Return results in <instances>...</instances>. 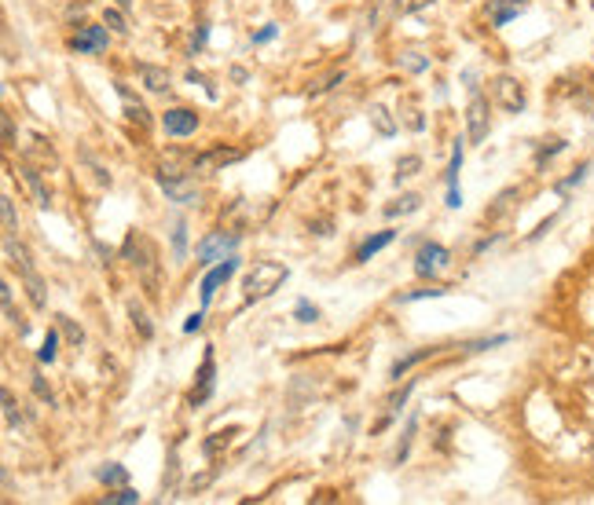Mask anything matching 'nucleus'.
Masks as SVG:
<instances>
[{
    "label": "nucleus",
    "mask_w": 594,
    "mask_h": 505,
    "mask_svg": "<svg viewBox=\"0 0 594 505\" xmlns=\"http://www.w3.org/2000/svg\"><path fill=\"white\" fill-rule=\"evenodd\" d=\"M411 388H415V378H411V381H407L404 388H400V396H393V399H389V410H393V414H400V407H404V403H407V396H411Z\"/></svg>",
    "instance_id": "obj_40"
},
{
    "label": "nucleus",
    "mask_w": 594,
    "mask_h": 505,
    "mask_svg": "<svg viewBox=\"0 0 594 505\" xmlns=\"http://www.w3.org/2000/svg\"><path fill=\"white\" fill-rule=\"evenodd\" d=\"M158 187H162V194L169 202H176V205H198V187H195V179H191L187 172H173V168H162L158 172Z\"/></svg>",
    "instance_id": "obj_4"
},
{
    "label": "nucleus",
    "mask_w": 594,
    "mask_h": 505,
    "mask_svg": "<svg viewBox=\"0 0 594 505\" xmlns=\"http://www.w3.org/2000/svg\"><path fill=\"white\" fill-rule=\"evenodd\" d=\"M162 125H165V136L184 139V136H191V132L198 128V114H195V110H187V107H173V110H165Z\"/></svg>",
    "instance_id": "obj_14"
},
{
    "label": "nucleus",
    "mask_w": 594,
    "mask_h": 505,
    "mask_svg": "<svg viewBox=\"0 0 594 505\" xmlns=\"http://www.w3.org/2000/svg\"><path fill=\"white\" fill-rule=\"evenodd\" d=\"M393 238H396V231H378V235H371V238H367V242L356 249V264H367L371 256H374V253H382V249H385V245H389Z\"/></svg>",
    "instance_id": "obj_18"
},
{
    "label": "nucleus",
    "mask_w": 594,
    "mask_h": 505,
    "mask_svg": "<svg viewBox=\"0 0 594 505\" xmlns=\"http://www.w3.org/2000/svg\"><path fill=\"white\" fill-rule=\"evenodd\" d=\"M4 421H8V429H19L22 425V414L15 410V399H11L8 388H4Z\"/></svg>",
    "instance_id": "obj_36"
},
{
    "label": "nucleus",
    "mask_w": 594,
    "mask_h": 505,
    "mask_svg": "<svg viewBox=\"0 0 594 505\" xmlns=\"http://www.w3.org/2000/svg\"><path fill=\"white\" fill-rule=\"evenodd\" d=\"M448 290H441V286H430V290H415V293H404L400 296V304H411V301H422V296H444Z\"/></svg>",
    "instance_id": "obj_38"
},
{
    "label": "nucleus",
    "mask_w": 594,
    "mask_h": 505,
    "mask_svg": "<svg viewBox=\"0 0 594 505\" xmlns=\"http://www.w3.org/2000/svg\"><path fill=\"white\" fill-rule=\"evenodd\" d=\"M561 150H565V139H554L550 147H543V150L536 154V165H547V161L554 158V154H561Z\"/></svg>",
    "instance_id": "obj_39"
},
{
    "label": "nucleus",
    "mask_w": 594,
    "mask_h": 505,
    "mask_svg": "<svg viewBox=\"0 0 594 505\" xmlns=\"http://www.w3.org/2000/svg\"><path fill=\"white\" fill-rule=\"evenodd\" d=\"M418 168H422V158H415V154L400 158V165H396V184H400V179H407V176H415Z\"/></svg>",
    "instance_id": "obj_33"
},
{
    "label": "nucleus",
    "mask_w": 594,
    "mask_h": 505,
    "mask_svg": "<svg viewBox=\"0 0 594 505\" xmlns=\"http://www.w3.org/2000/svg\"><path fill=\"white\" fill-rule=\"evenodd\" d=\"M492 99H495V107L507 110V114H521L528 107L525 85L518 81V77H510V73H502V77L492 81Z\"/></svg>",
    "instance_id": "obj_7"
},
{
    "label": "nucleus",
    "mask_w": 594,
    "mask_h": 505,
    "mask_svg": "<svg viewBox=\"0 0 594 505\" xmlns=\"http://www.w3.org/2000/svg\"><path fill=\"white\" fill-rule=\"evenodd\" d=\"M433 352H441V348H418V352H411V355H404V359H396V362H393V370H389V378H393V381H400L411 366H415V362L430 359Z\"/></svg>",
    "instance_id": "obj_20"
},
{
    "label": "nucleus",
    "mask_w": 594,
    "mask_h": 505,
    "mask_svg": "<svg viewBox=\"0 0 594 505\" xmlns=\"http://www.w3.org/2000/svg\"><path fill=\"white\" fill-rule=\"evenodd\" d=\"M4 256L19 267V275H22V282H26V290H30L33 308H44V304H48V296H44V282H41V275H37L33 260H30V249H26L22 242H15V235H4Z\"/></svg>",
    "instance_id": "obj_2"
},
{
    "label": "nucleus",
    "mask_w": 594,
    "mask_h": 505,
    "mask_svg": "<svg viewBox=\"0 0 594 505\" xmlns=\"http://www.w3.org/2000/svg\"><path fill=\"white\" fill-rule=\"evenodd\" d=\"M396 67L407 70V73H425V70H430V55H418V51H404V55H396Z\"/></svg>",
    "instance_id": "obj_23"
},
{
    "label": "nucleus",
    "mask_w": 594,
    "mask_h": 505,
    "mask_svg": "<svg viewBox=\"0 0 594 505\" xmlns=\"http://www.w3.org/2000/svg\"><path fill=\"white\" fill-rule=\"evenodd\" d=\"M96 476H99V484H107V487H125L128 484V469L118 465V461H107Z\"/></svg>",
    "instance_id": "obj_21"
},
{
    "label": "nucleus",
    "mask_w": 594,
    "mask_h": 505,
    "mask_svg": "<svg viewBox=\"0 0 594 505\" xmlns=\"http://www.w3.org/2000/svg\"><path fill=\"white\" fill-rule=\"evenodd\" d=\"M56 355H59V333H56V330H48L44 344L37 348V362H56Z\"/></svg>",
    "instance_id": "obj_27"
},
{
    "label": "nucleus",
    "mask_w": 594,
    "mask_h": 505,
    "mask_svg": "<svg viewBox=\"0 0 594 505\" xmlns=\"http://www.w3.org/2000/svg\"><path fill=\"white\" fill-rule=\"evenodd\" d=\"M114 92H118L121 110H125V118H128V121L139 125V128H151V110L144 107V99H139V96H133V88L121 85V81H114Z\"/></svg>",
    "instance_id": "obj_13"
},
{
    "label": "nucleus",
    "mask_w": 594,
    "mask_h": 505,
    "mask_svg": "<svg viewBox=\"0 0 594 505\" xmlns=\"http://www.w3.org/2000/svg\"><path fill=\"white\" fill-rule=\"evenodd\" d=\"M587 172H591V165H587V161H584V165H576V168H572V176H565L561 184H558V194H569L572 187H579V184L587 179Z\"/></svg>",
    "instance_id": "obj_28"
},
{
    "label": "nucleus",
    "mask_w": 594,
    "mask_h": 505,
    "mask_svg": "<svg viewBox=\"0 0 594 505\" xmlns=\"http://www.w3.org/2000/svg\"><path fill=\"white\" fill-rule=\"evenodd\" d=\"M202 312H195V315H187V322H184V333H195V330H202Z\"/></svg>",
    "instance_id": "obj_44"
},
{
    "label": "nucleus",
    "mask_w": 594,
    "mask_h": 505,
    "mask_svg": "<svg viewBox=\"0 0 594 505\" xmlns=\"http://www.w3.org/2000/svg\"><path fill=\"white\" fill-rule=\"evenodd\" d=\"M554 220H558V216H547V220H543V224H539V227L532 231V242H536V238H543V235H547V231L554 227Z\"/></svg>",
    "instance_id": "obj_46"
},
{
    "label": "nucleus",
    "mask_w": 594,
    "mask_h": 505,
    "mask_svg": "<svg viewBox=\"0 0 594 505\" xmlns=\"http://www.w3.org/2000/svg\"><path fill=\"white\" fill-rule=\"evenodd\" d=\"M242 161V150L235 147H213V150H202L191 158V172H202V176H213V172H224V165H235Z\"/></svg>",
    "instance_id": "obj_8"
},
{
    "label": "nucleus",
    "mask_w": 594,
    "mask_h": 505,
    "mask_svg": "<svg viewBox=\"0 0 594 505\" xmlns=\"http://www.w3.org/2000/svg\"><path fill=\"white\" fill-rule=\"evenodd\" d=\"M103 502H107V505H136V502H139V490H133V487H118L114 495H107Z\"/></svg>",
    "instance_id": "obj_31"
},
{
    "label": "nucleus",
    "mask_w": 594,
    "mask_h": 505,
    "mask_svg": "<svg viewBox=\"0 0 594 505\" xmlns=\"http://www.w3.org/2000/svg\"><path fill=\"white\" fill-rule=\"evenodd\" d=\"M128 315H133V326L139 330L144 341H147V337H154V326H151V319H147V312H144V304H139V301L128 304Z\"/></svg>",
    "instance_id": "obj_26"
},
{
    "label": "nucleus",
    "mask_w": 594,
    "mask_h": 505,
    "mask_svg": "<svg viewBox=\"0 0 594 505\" xmlns=\"http://www.w3.org/2000/svg\"><path fill=\"white\" fill-rule=\"evenodd\" d=\"M205 41H210V26H198V33H195V41H191V51H202L205 48Z\"/></svg>",
    "instance_id": "obj_43"
},
{
    "label": "nucleus",
    "mask_w": 594,
    "mask_h": 505,
    "mask_svg": "<svg viewBox=\"0 0 594 505\" xmlns=\"http://www.w3.org/2000/svg\"><path fill=\"white\" fill-rule=\"evenodd\" d=\"M19 172L26 176V184H30V191H33L37 205H48V191H44V184H41V172H37V168H30V165H22Z\"/></svg>",
    "instance_id": "obj_25"
},
{
    "label": "nucleus",
    "mask_w": 594,
    "mask_h": 505,
    "mask_svg": "<svg viewBox=\"0 0 594 505\" xmlns=\"http://www.w3.org/2000/svg\"><path fill=\"white\" fill-rule=\"evenodd\" d=\"M525 8H528V0H488V22L499 30V26L525 15Z\"/></svg>",
    "instance_id": "obj_15"
},
{
    "label": "nucleus",
    "mask_w": 594,
    "mask_h": 505,
    "mask_svg": "<svg viewBox=\"0 0 594 505\" xmlns=\"http://www.w3.org/2000/svg\"><path fill=\"white\" fill-rule=\"evenodd\" d=\"M4 143H15V125H11L8 114H4Z\"/></svg>",
    "instance_id": "obj_47"
},
{
    "label": "nucleus",
    "mask_w": 594,
    "mask_h": 505,
    "mask_svg": "<svg viewBox=\"0 0 594 505\" xmlns=\"http://www.w3.org/2000/svg\"><path fill=\"white\" fill-rule=\"evenodd\" d=\"M367 118H371V125H374V132H378V136H385V139L396 136V121H393V114L385 110V107H378V103H374V107L367 110Z\"/></svg>",
    "instance_id": "obj_19"
},
{
    "label": "nucleus",
    "mask_w": 594,
    "mask_h": 505,
    "mask_svg": "<svg viewBox=\"0 0 594 505\" xmlns=\"http://www.w3.org/2000/svg\"><path fill=\"white\" fill-rule=\"evenodd\" d=\"M235 271H239V256L231 253V256H224V260H221V264H217V267L210 271V275L202 278V286H198V293H202V304H210L213 296H217V290H221L224 282H228L231 275H235Z\"/></svg>",
    "instance_id": "obj_12"
},
{
    "label": "nucleus",
    "mask_w": 594,
    "mask_h": 505,
    "mask_svg": "<svg viewBox=\"0 0 594 505\" xmlns=\"http://www.w3.org/2000/svg\"><path fill=\"white\" fill-rule=\"evenodd\" d=\"M470 81V107H466V139L470 143H484L488 139V99L481 96V88L473 85V73H466Z\"/></svg>",
    "instance_id": "obj_5"
},
{
    "label": "nucleus",
    "mask_w": 594,
    "mask_h": 505,
    "mask_svg": "<svg viewBox=\"0 0 594 505\" xmlns=\"http://www.w3.org/2000/svg\"><path fill=\"white\" fill-rule=\"evenodd\" d=\"M294 319H297V322H316V319H319V308H316V304H308V301H297Z\"/></svg>",
    "instance_id": "obj_37"
},
{
    "label": "nucleus",
    "mask_w": 594,
    "mask_h": 505,
    "mask_svg": "<svg viewBox=\"0 0 594 505\" xmlns=\"http://www.w3.org/2000/svg\"><path fill=\"white\" fill-rule=\"evenodd\" d=\"M198 384L191 388V396H187V403L191 407H202V403H210L213 399V384H217V366H213V348H205V355H202V366H198Z\"/></svg>",
    "instance_id": "obj_10"
},
{
    "label": "nucleus",
    "mask_w": 594,
    "mask_h": 505,
    "mask_svg": "<svg viewBox=\"0 0 594 505\" xmlns=\"http://www.w3.org/2000/svg\"><path fill=\"white\" fill-rule=\"evenodd\" d=\"M173 256H176V260H184V256H187V224L173 227Z\"/></svg>",
    "instance_id": "obj_32"
},
{
    "label": "nucleus",
    "mask_w": 594,
    "mask_h": 505,
    "mask_svg": "<svg viewBox=\"0 0 594 505\" xmlns=\"http://www.w3.org/2000/svg\"><path fill=\"white\" fill-rule=\"evenodd\" d=\"M0 209H4V235H15V231H19V224H15V202H11L8 194L0 198Z\"/></svg>",
    "instance_id": "obj_34"
},
{
    "label": "nucleus",
    "mask_w": 594,
    "mask_h": 505,
    "mask_svg": "<svg viewBox=\"0 0 594 505\" xmlns=\"http://www.w3.org/2000/svg\"><path fill=\"white\" fill-rule=\"evenodd\" d=\"M107 44H110L107 26H81V30L70 37V48L77 55H96V51H107Z\"/></svg>",
    "instance_id": "obj_11"
},
{
    "label": "nucleus",
    "mask_w": 594,
    "mask_h": 505,
    "mask_svg": "<svg viewBox=\"0 0 594 505\" xmlns=\"http://www.w3.org/2000/svg\"><path fill=\"white\" fill-rule=\"evenodd\" d=\"M275 33H279V26H275V22H268L264 30H257V33L250 37V41H253V44H268V41H272Z\"/></svg>",
    "instance_id": "obj_41"
},
{
    "label": "nucleus",
    "mask_w": 594,
    "mask_h": 505,
    "mask_svg": "<svg viewBox=\"0 0 594 505\" xmlns=\"http://www.w3.org/2000/svg\"><path fill=\"white\" fill-rule=\"evenodd\" d=\"M231 436H235V429H228V432H217V436H210V439H205V443H202L205 458H210V461H217V458H221V450H228Z\"/></svg>",
    "instance_id": "obj_24"
},
{
    "label": "nucleus",
    "mask_w": 594,
    "mask_h": 505,
    "mask_svg": "<svg viewBox=\"0 0 594 505\" xmlns=\"http://www.w3.org/2000/svg\"><path fill=\"white\" fill-rule=\"evenodd\" d=\"M56 322H59V330H62V333H67V341H70L74 348H77V344H81V341H85V330H81V326H77V322H74V319H67V315H56Z\"/></svg>",
    "instance_id": "obj_30"
},
{
    "label": "nucleus",
    "mask_w": 594,
    "mask_h": 505,
    "mask_svg": "<svg viewBox=\"0 0 594 505\" xmlns=\"http://www.w3.org/2000/svg\"><path fill=\"white\" fill-rule=\"evenodd\" d=\"M422 209V194H404V198H396L393 205H385V216H407V213H418Z\"/></svg>",
    "instance_id": "obj_22"
},
{
    "label": "nucleus",
    "mask_w": 594,
    "mask_h": 505,
    "mask_svg": "<svg viewBox=\"0 0 594 505\" xmlns=\"http://www.w3.org/2000/svg\"><path fill=\"white\" fill-rule=\"evenodd\" d=\"M103 22H107L110 30H118V33H128V26H125V15H121V11H107V19H103Z\"/></svg>",
    "instance_id": "obj_42"
},
{
    "label": "nucleus",
    "mask_w": 594,
    "mask_h": 505,
    "mask_svg": "<svg viewBox=\"0 0 594 505\" xmlns=\"http://www.w3.org/2000/svg\"><path fill=\"white\" fill-rule=\"evenodd\" d=\"M136 73H139V81H144L151 92H169V70H165V67H154V62H139Z\"/></svg>",
    "instance_id": "obj_17"
},
{
    "label": "nucleus",
    "mask_w": 594,
    "mask_h": 505,
    "mask_svg": "<svg viewBox=\"0 0 594 505\" xmlns=\"http://www.w3.org/2000/svg\"><path fill=\"white\" fill-rule=\"evenodd\" d=\"M121 256L133 260V267L139 271L147 296H158V249H154V242L147 235H136L133 231V235L125 238V245H121Z\"/></svg>",
    "instance_id": "obj_1"
},
{
    "label": "nucleus",
    "mask_w": 594,
    "mask_h": 505,
    "mask_svg": "<svg viewBox=\"0 0 594 505\" xmlns=\"http://www.w3.org/2000/svg\"><path fill=\"white\" fill-rule=\"evenodd\" d=\"M451 264V253L444 249L441 242H425V245H418V253H415V275L418 278H433L441 267H448Z\"/></svg>",
    "instance_id": "obj_9"
},
{
    "label": "nucleus",
    "mask_w": 594,
    "mask_h": 505,
    "mask_svg": "<svg viewBox=\"0 0 594 505\" xmlns=\"http://www.w3.org/2000/svg\"><path fill=\"white\" fill-rule=\"evenodd\" d=\"M235 249H239V235H231V231H213V235H205L198 242L195 260H198V267H210L217 260H224V256H231Z\"/></svg>",
    "instance_id": "obj_6"
},
{
    "label": "nucleus",
    "mask_w": 594,
    "mask_h": 505,
    "mask_svg": "<svg viewBox=\"0 0 594 505\" xmlns=\"http://www.w3.org/2000/svg\"><path fill=\"white\" fill-rule=\"evenodd\" d=\"M459 172H462V143H455V150H451V165H448V209H462Z\"/></svg>",
    "instance_id": "obj_16"
},
{
    "label": "nucleus",
    "mask_w": 594,
    "mask_h": 505,
    "mask_svg": "<svg viewBox=\"0 0 594 505\" xmlns=\"http://www.w3.org/2000/svg\"><path fill=\"white\" fill-rule=\"evenodd\" d=\"M415 429H418V414H411V421H407V429H404V439H400V447H396V461H404L411 454V439H415Z\"/></svg>",
    "instance_id": "obj_29"
},
{
    "label": "nucleus",
    "mask_w": 594,
    "mask_h": 505,
    "mask_svg": "<svg viewBox=\"0 0 594 505\" xmlns=\"http://www.w3.org/2000/svg\"><path fill=\"white\" fill-rule=\"evenodd\" d=\"M30 384H33V392H37V399H41V403H48V407L56 403V396H51V388L44 384V378H41V373H37V370L30 373Z\"/></svg>",
    "instance_id": "obj_35"
},
{
    "label": "nucleus",
    "mask_w": 594,
    "mask_h": 505,
    "mask_svg": "<svg viewBox=\"0 0 594 505\" xmlns=\"http://www.w3.org/2000/svg\"><path fill=\"white\" fill-rule=\"evenodd\" d=\"M287 278H290V271L282 267V264H275V260H257L250 267V275H246V304L261 301V296H272Z\"/></svg>",
    "instance_id": "obj_3"
},
{
    "label": "nucleus",
    "mask_w": 594,
    "mask_h": 505,
    "mask_svg": "<svg viewBox=\"0 0 594 505\" xmlns=\"http://www.w3.org/2000/svg\"><path fill=\"white\" fill-rule=\"evenodd\" d=\"M213 476H217V472H202V476H195V480H191V490H202V487H210V484H213Z\"/></svg>",
    "instance_id": "obj_45"
}]
</instances>
